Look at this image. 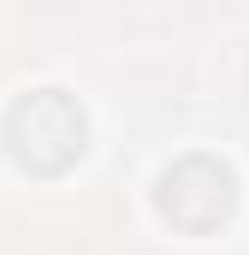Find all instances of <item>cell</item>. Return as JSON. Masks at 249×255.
I'll return each mask as SVG.
<instances>
[{"label": "cell", "mask_w": 249, "mask_h": 255, "mask_svg": "<svg viewBox=\"0 0 249 255\" xmlns=\"http://www.w3.org/2000/svg\"><path fill=\"white\" fill-rule=\"evenodd\" d=\"M238 208V178L226 160L214 154H178L160 178H154V214L184 232V238H208L232 220Z\"/></svg>", "instance_id": "cell-2"}, {"label": "cell", "mask_w": 249, "mask_h": 255, "mask_svg": "<svg viewBox=\"0 0 249 255\" xmlns=\"http://www.w3.org/2000/svg\"><path fill=\"white\" fill-rule=\"evenodd\" d=\"M89 148V113L65 89H30L6 107V154L30 178H60Z\"/></svg>", "instance_id": "cell-1"}]
</instances>
